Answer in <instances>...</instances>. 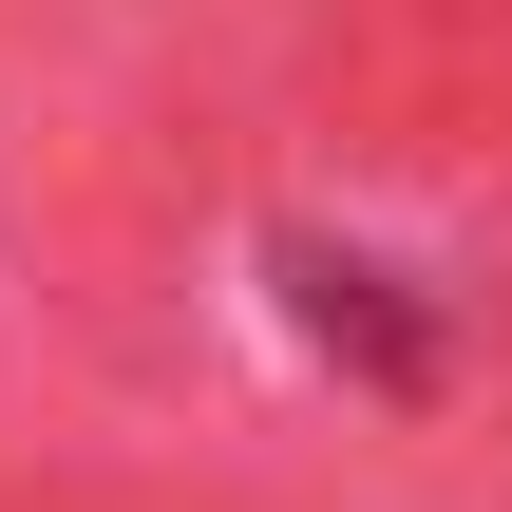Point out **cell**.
Here are the masks:
<instances>
[{
	"label": "cell",
	"mask_w": 512,
	"mask_h": 512,
	"mask_svg": "<svg viewBox=\"0 0 512 512\" xmlns=\"http://www.w3.org/2000/svg\"><path fill=\"white\" fill-rule=\"evenodd\" d=\"M285 304H304V342H323V361H361L380 399H418V380H437V323L399 304V266H361V247H285Z\"/></svg>",
	"instance_id": "1"
}]
</instances>
